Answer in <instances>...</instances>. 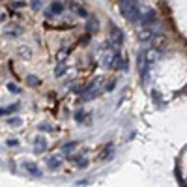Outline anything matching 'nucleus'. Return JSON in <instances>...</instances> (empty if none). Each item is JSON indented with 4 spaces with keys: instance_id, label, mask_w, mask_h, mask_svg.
<instances>
[{
    "instance_id": "obj_1",
    "label": "nucleus",
    "mask_w": 187,
    "mask_h": 187,
    "mask_svg": "<svg viewBox=\"0 0 187 187\" xmlns=\"http://www.w3.org/2000/svg\"><path fill=\"white\" fill-rule=\"evenodd\" d=\"M120 13L131 22H139L140 15H142L137 0H120Z\"/></svg>"
},
{
    "instance_id": "obj_2",
    "label": "nucleus",
    "mask_w": 187,
    "mask_h": 187,
    "mask_svg": "<svg viewBox=\"0 0 187 187\" xmlns=\"http://www.w3.org/2000/svg\"><path fill=\"white\" fill-rule=\"evenodd\" d=\"M2 36H4L6 39H17L19 36H22V26L17 24V22L4 24V26H2Z\"/></svg>"
},
{
    "instance_id": "obj_3",
    "label": "nucleus",
    "mask_w": 187,
    "mask_h": 187,
    "mask_svg": "<svg viewBox=\"0 0 187 187\" xmlns=\"http://www.w3.org/2000/svg\"><path fill=\"white\" fill-rule=\"evenodd\" d=\"M155 21H157V11L152 9V7H146V9L142 11V15H140L139 24H140V28H150Z\"/></svg>"
},
{
    "instance_id": "obj_4",
    "label": "nucleus",
    "mask_w": 187,
    "mask_h": 187,
    "mask_svg": "<svg viewBox=\"0 0 187 187\" xmlns=\"http://www.w3.org/2000/svg\"><path fill=\"white\" fill-rule=\"evenodd\" d=\"M116 58H118V51L109 49V52H105L103 58H101V66H103L105 69H114V66H116Z\"/></svg>"
},
{
    "instance_id": "obj_5",
    "label": "nucleus",
    "mask_w": 187,
    "mask_h": 187,
    "mask_svg": "<svg viewBox=\"0 0 187 187\" xmlns=\"http://www.w3.org/2000/svg\"><path fill=\"white\" fill-rule=\"evenodd\" d=\"M64 9H66V4H64V2H56V0H54V2H51V6L45 9V17H47V19H54V17H56V15H60Z\"/></svg>"
},
{
    "instance_id": "obj_6",
    "label": "nucleus",
    "mask_w": 187,
    "mask_h": 187,
    "mask_svg": "<svg viewBox=\"0 0 187 187\" xmlns=\"http://www.w3.org/2000/svg\"><path fill=\"white\" fill-rule=\"evenodd\" d=\"M109 41H111L114 47H118V45L124 43V32H122L116 24H111V37H109Z\"/></svg>"
},
{
    "instance_id": "obj_7",
    "label": "nucleus",
    "mask_w": 187,
    "mask_h": 187,
    "mask_svg": "<svg viewBox=\"0 0 187 187\" xmlns=\"http://www.w3.org/2000/svg\"><path fill=\"white\" fill-rule=\"evenodd\" d=\"M144 56H146V64H148V66H154V64L159 60V51L152 47V49L144 51Z\"/></svg>"
},
{
    "instance_id": "obj_8",
    "label": "nucleus",
    "mask_w": 187,
    "mask_h": 187,
    "mask_svg": "<svg viewBox=\"0 0 187 187\" xmlns=\"http://www.w3.org/2000/svg\"><path fill=\"white\" fill-rule=\"evenodd\" d=\"M22 167H24V170H26L28 174H32V176H36V178H41V170H39V167H37L36 163L26 161V163H22Z\"/></svg>"
},
{
    "instance_id": "obj_9",
    "label": "nucleus",
    "mask_w": 187,
    "mask_h": 187,
    "mask_svg": "<svg viewBox=\"0 0 187 187\" xmlns=\"http://www.w3.org/2000/svg\"><path fill=\"white\" fill-rule=\"evenodd\" d=\"M34 144H36V148H34L36 154H41V152H45V148H47V140H45V137H41V135H37V137L34 139Z\"/></svg>"
},
{
    "instance_id": "obj_10",
    "label": "nucleus",
    "mask_w": 187,
    "mask_h": 187,
    "mask_svg": "<svg viewBox=\"0 0 187 187\" xmlns=\"http://www.w3.org/2000/svg\"><path fill=\"white\" fill-rule=\"evenodd\" d=\"M137 36H139V41H150V39H154L152 28H140V30L137 32Z\"/></svg>"
},
{
    "instance_id": "obj_11",
    "label": "nucleus",
    "mask_w": 187,
    "mask_h": 187,
    "mask_svg": "<svg viewBox=\"0 0 187 187\" xmlns=\"http://www.w3.org/2000/svg\"><path fill=\"white\" fill-rule=\"evenodd\" d=\"M114 69H118V71H127V58H125L122 52H118V58H116V66H114Z\"/></svg>"
},
{
    "instance_id": "obj_12",
    "label": "nucleus",
    "mask_w": 187,
    "mask_h": 187,
    "mask_svg": "<svg viewBox=\"0 0 187 187\" xmlns=\"http://www.w3.org/2000/svg\"><path fill=\"white\" fill-rule=\"evenodd\" d=\"M45 163H47V169H49V170H56V169H60V165H62V161H60L58 155H51Z\"/></svg>"
},
{
    "instance_id": "obj_13",
    "label": "nucleus",
    "mask_w": 187,
    "mask_h": 187,
    "mask_svg": "<svg viewBox=\"0 0 187 187\" xmlns=\"http://www.w3.org/2000/svg\"><path fill=\"white\" fill-rule=\"evenodd\" d=\"M99 30V21L97 19H88V22H86V32L88 34H96Z\"/></svg>"
},
{
    "instance_id": "obj_14",
    "label": "nucleus",
    "mask_w": 187,
    "mask_h": 187,
    "mask_svg": "<svg viewBox=\"0 0 187 187\" xmlns=\"http://www.w3.org/2000/svg\"><path fill=\"white\" fill-rule=\"evenodd\" d=\"M17 54H19L22 60H30V58H32V49H30V47H26V45H21V47H19V51H17Z\"/></svg>"
},
{
    "instance_id": "obj_15",
    "label": "nucleus",
    "mask_w": 187,
    "mask_h": 187,
    "mask_svg": "<svg viewBox=\"0 0 187 187\" xmlns=\"http://www.w3.org/2000/svg\"><path fill=\"white\" fill-rule=\"evenodd\" d=\"M69 7L73 9V13H77L79 17H82V19H88V11L82 7V6H77V4H69Z\"/></svg>"
},
{
    "instance_id": "obj_16",
    "label": "nucleus",
    "mask_w": 187,
    "mask_h": 187,
    "mask_svg": "<svg viewBox=\"0 0 187 187\" xmlns=\"http://www.w3.org/2000/svg\"><path fill=\"white\" fill-rule=\"evenodd\" d=\"M152 41H154V49L161 51V49L165 47V41H167V39H165V36L161 34V36H154V39H152Z\"/></svg>"
},
{
    "instance_id": "obj_17",
    "label": "nucleus",
    "mask_w": 187,
    "mask_h": 187,
    "mask_svg": "<svg viewBox=\"0 0 187 187\" xmlns=\"http://www.w3.org/2000/svg\"><path fill=\"white\" fill-rule=\"evenodd\" d=\"M19 107H21V103H13V105H9V107H6V109H2V111H0V114H2V116H9L11 112H15V111H19Z\"/></svg>"
},
{
    "instance_id": "obj_18",
    "label": "nucleus",
    "mask_w": 187,
    "mask_h": 187,
    "mask_svg": "<svg viewBox=\"0 0 187 187\" xmlns=\"http://www.w3.org/2000/svg\"><path fill=\"white\" fill-rule=\"evenodd\" d=\"M75 148H77V142H67V144L62 146V154H64V155H69Z\"/></svg>"
},
{
    "instance_id": "obj_19",
    "label": "nucleus",
    "mask_w": 187,
    "mask_h": 187,
    "mask_svg": "<svg viewBox=\"0 0 187 187\" xmlns=\"http://www.w3.org/2000/svg\"><path fill=\"white\" fill-rule=\"evenodd\" d=\"M66 71H67V66L66 64H58V67H56V71H54V75L60 79L62 75H66Z\"/></svg>"
},
{
    "instance_id": "obj_20",
    "label": "nucleus",
    "mask_w": 187,
    "mask_h": 187,
    "mask_svg": "<svg viewBox=\"0 0 187 187\" xmlns=\"http://www.w3.org/2000/svg\"><path fill=\"white\" fill-rule=\"evenodd\" d=\"M26 82H28L30 86H39V84H41V81H39L37 77H34V75H28V77H26Z\"/></svg>"
},
{
    "instance_id": "obj_21",
    "label": "nucleus",
    "mask_w": 187,
    "mask_h": 187,
    "mask_svg": "<svg viewBox=\"0 0 187 187\" xmlns=\"http://www.w3.org/2000/svg\"><path fill=\"white\" fill-rule=\"evenodd\" d=\"M6 86H7V90H9L11 94H19V92H21V88H19V86H17L15 82H7Z\"/></svg>"
},
{
    "instance_id": "obj_22",
    "label": "nucleus",
    "mask_w": 187,
    "mask_h": 187,
    "mask_svg": "<svg viewBox=\"0 0 187 187\" xmlns=\"http://www.w3.org/2000/svg\"><path fill=\"white\" fill-rule=\"evenodd\" d=\"M75 165L81 167V169H86V167H88V159H82V157L79 159V157H75Z\"/></svg>"
},
{
    "instance_id": "obj_23",
    "label": "nucleus",
    "mask_w": 187,
    "mask_h": 187,
    "mask_svg": "<svg viewBox=\"0 0 187 187\" xmlns=\"http://www.w3.org/2000/svg\"><path fill=\"white\" fill-rule=\"evenodd\" d=\"M75 120H77V122H84V120H86V112H84V111H77V112H75Z\"/></svg>"
},
{
    "instance_id": "obj_24",
    "label": "nucleus",
    "mask_w": 187,
    "mask_h": 187,
    "mask_svg": "<svg viewBox=\"0 0 187 187\" xmlns=\"http://www.w3.org/2000/svg\"><path fill=\"white\" fill-rule=\"evenodd\" d=\"M114 86H116V81L112 79L111 82H107V84L103 86V90H105V92H112V90H114Z\"/></svg>"
},
{
    "instance_id": "obj_25",
    "label": "nucleus",
    "mask_w": 187,
    "mask_h": 187,
    "mask_svg": "<svg viewBox=\"0 0 187 187\" xmlns=\"http://www.w3.org/2000/svg\"><path fill=\"white\" fill-rule=\"evenodd\" d=\"M37 129H39V131H51V129H52V125H51V124H47V122H43V124H39V125H37Z\"/></svg>"
},
{
    "instance_id": "obj_26",
    "label": "nucleus",
    "mask_w": 187,
    "mask_h": 187,
    "mask_svg": "<svg viewBox=\"0 0 187 187\" xmlns=\"http://www.w3.org/2000/svg\"><path fill=\"white\" fill-rule=\"evenodd\" d=\"M30 6L34 11H37V9H41V0H30Z\"/></svg>"
},
{
    "instance_id": "obj_27",
    "label": "nucleus",
    "mask_w": 187,
    "mask_h": 187,
    "mask_svg": "<svg viewBox=\"0 0 187 187\" xmlns=\"http://www.w3.org/2000/svg\"><path fill=\"white\" fill-rule=\"evenodd\" d=\"M7 124L15 127V125H21V124H22V120H21V118H9V120H7Z\"/></svg>"
},
{
    "instance_id": "obj_28",
    "label": "nucleus",
    "mask_w": 187,
    "mask_h": 187,
    "mask_svg": "<svg viewBox=\"0 0 187 187\" xmlns=\"http://www.w3.org/2000/svg\"><path fill=\"white\" fill-rule=\"evenodd\" d=\"M6 144L13 148V146H19V140H17V139H7V140H6Z\"/></svg>"
},
{
    "instance_id": "obj_29",
    "label": "nucleus",
    "mask_w": 187,
    "mask_h": 187,
    "mask_svg": "<svg viewBox=\"0 0 187 187\" xmlns=\"http://www.w3.org/2000/svg\"><path fill=\"white\" fill-rule=\"evenodd\" d=\"M22 6H24V2H21V0H19V2H13V4H11V7H22Z\"/></svg>"
},
{
    "instance_id": "obj_30",
    "label": "nucleus",
    "mask_w": 187,
    "mask_h": 187,
    "mask_svg": "<svg viewBox=\"0 0 187 187\" xmlns=\"http://www.w3.org/2000/svg\"><path fill=\"white\" fill-rule=\"evenodd\" d=\"M88 39H90V36H84V37L81 39V43H84V45H86V43H88Z\"/></svg>"
}]
</instances>
